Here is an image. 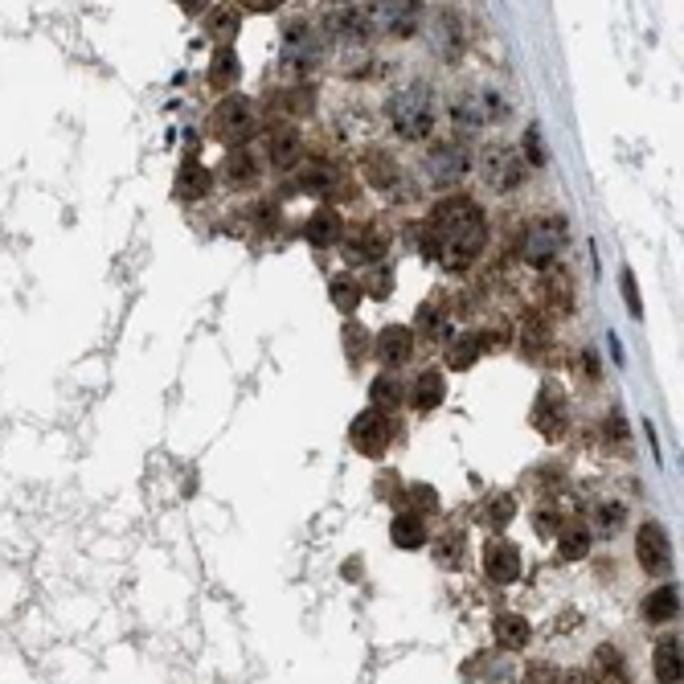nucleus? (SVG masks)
<instances>
[{"label": "nucleus", "mask_w": 684, "mask_h": 684, "mask_svg": "<svg viewBox=\"0 0 684 684\" xmlns=\"http://www.w3.org/2000/svg\"><path fill=\"white\" fill-rule=\"evenodd\" d=\"M324 29L340 41V46H365L373 25H369V9L361 0H328L324 9Z\"/></svg>", "instance_id": "nucleus-7"}, {"label": "nucleus", "mask_w": 684, "mask_h": 684, "mask_svg": "<svg viewBox=\"0 0 684 684\" xmlns=\"http://www.w3.org/2000/svg\"><path fill=\"white\" fill-rule=\"evenodd\" d=\"M340 340H345V357H349V365H361L365 353H369V332H365L357 320H345V332H340Z\"/></svg>", "instance_id": "nucleus-37"}, {"label": "nucleus", "mask_w": 684, "mask_h": 684, "mask_svg": "<svg viewBox=\"0 0 684 684\" xmlns=\"http://www.w3.org/2000/svg\"><path fill=\"white\" fill-rule=\"evenodd\" d=\"M365 177H369V185H373L377 193H394V189L402 185V168H398V160H394L390 152L369 148V152H365Z\"/></svg>", "instance_id": "nucleus-18"}, {"label": "nucleus", "mask_w": 684, "mask_h": 684, "mask_svg": "<svg viewBox=\"0 0 684 684\" xmlns=\"http://www.w3.org/2000/svg\"><path fill=\"white\" fill-rule=\"evenodd\" d=\"M177 9H181L185 17H201V13L209 9V0H177Z\"/></svg>", "instance_id": "nucleus-49"}, {"label": "nucleus", "mask_w": 684, "mask_h": 684, "mask_svg": "<svg viewBox=\"0 0 684 684\" xmlns=\"http://www.w3.org/2000/svg\"><path fill=\"white\" fill-rule=\"evenodd\" d=\"M512 517H517V496H512V492H496V496L484 504V521H488L492 529L512 525Z\"/></svg>", "instance_id": "nucleus-35"}, {"label": "nucleus", "mask_w": 684, "mask_h": 684, "mask_svg": "<svg viewBox=\"0 0 684 684\" xmlns=\"http://www.w3.org/2000/svg\"><path fill=\"white\" fill-rule=\"evenodd\" d=\"M594 668L603 672V680H627V664H623V656L611 644H603L594 652Z\"/></svg>", "instance_id": "nucleus-38"}, {"label": "nucleus", "mask_w": 684, "mask_h": 684, "mask_svg": "<svg viewBox=\"0 0 684 684\" xmlns=\"http://www.w3.org/2000/svg\"><path fill=\"white\" fill-rule=\"evenodd\" d=\"M676 615H680V586L664 582L660 590H652V594L644 598V619H648V623H668V619H676Z\"/></svg>", "instance_id": "nucleus-29"}, {"label": "nucleus", "mask_w": 684, "mask_h": 684, "mask_svg": "<svg viewBox=\"0 0 684 684\" xmlns=\"http://www.w3.org/2000/svg\"><path fill=\"white\" fill-rule=\"evenodd\" d=\"M386 250H390V234L381 230V222H369V226L349 234L345 259L349 263H381V259H386Z\"/></svg>", "instance_id": "nucleus-15"}, {"label": "nucleus", "mask_w": 684, "mask_h": 684, "mask_svg": "<svg viewBox=\"0 0 684 684\" xmlns=\"http://www.w3.org/2000/svg\"><path fill=\"white\" fill-rule=\"evenodd\" d=\"M680 672H684V656H680V639H676V635H664V639H660V644H656V680L672 684V680H680Z\"/></svg>", "instance_id": "nucleus-32"}, {"label": "nucleus", "mask_w": 684, "mask_h": 684, "mask_svg": "<svg viewBox=\"0 0 684 684\" xmlns=\"http://www.w3.org/2000/svg\"><path fill=\"white\" fill-rule=\"evenodd\" d=\"M480 168H484V181H488L496 193H512V189L525 185V160L517 156V148H508V144L488 148Z\"/></svg>", "instance_id": "nucleus-11"}, {"label": "nucleus", "mask_w": 684, "mask_h": 684, "mask_svg": "<svg viewBox=\"0 0 684 684\" xmlns=\"http://www.w3.org/2000/svg\"><path fill=\"white\" fill-rule=\"evenodd\" d=\"M500 115H504V103L492 91H463L451 103V119H455V127H463V132H480L484 123H496Z\"/></svg>", "instance_id": "nucleus-10"}, {"label": "nucleus", "mask_w": 684, "mask_h": 684, "mask_svg": "<svg viewBox=\"0 0 684 684\" xmlns=\"http://www.w3.org/2000/svg\"><path fill=\"white\" fill-rule=\"evenodd\" d=\"M426 181H431L435 189H451L467 177V168H472V156H467V148L459 144H435L431 152H426Z\"/></svg>", "instance_id": "nucleus-9"}, {"label": "nucleus", "mask_w": 684, "mask_h": 684, "mask_svg": "<svg viewBox=\"0 0 684 684\" xmlns=\"http://www.w3.org/2000/svg\"><path fill=\"white\" fill-rule=\"evenodd\" d=\"M304 193H316V197H340L345 189V177H340V168L336 164H328V160H316V164H308L304 173H299V181H295Z\"/></svg>", "instance_id": "nucleus-17"}, {"label": "nucleus", "mask_w": 684, "mask_h": 684, "mask_svg": "<svg viewBox=\"0 0 684 684\" xmlns=\"http://www.w3.org/2000/svg\"><path fill=\"white\" fill-rule=\"evenodd\" d=\"M402 398H406V390H402V381H398L394 373L373 377V386H369V402H373V406L394 410V406H402Z\"/></svg>", "instance_id": "nucleus-33"}, {"label": "nucleus", "mask_w": 684, "mask_h": 684, "mask_svg": "<svg viewBox=\"0 0 684 684\" xmlns=\"http://www.w3.org/2000/svg\"><path fill=\"white\" fill-rule=\"evenodd\" d=\"M238 29H242V21H238L234 9H213L209 21H205V33H209L213 41H222V46H230V41L238 37Z\"/></svg>", "instance_id": "nucleus-34"}, {"label": "nucleus", "mask_w": 684, "mask_h": 684, "mask_svg": "<svg viewBox=\"0 0 684 684\" xmlns=\"http://www.w3.org/2000/svg\"><path fill=\"white\" fill-rule=\"evenodd\" d=\"M222 181H226L230 189H246V185L259 181V160H254L250 148L238 144V148L226 156V164H222Z\"/></svg>", "instance_id": "nucleus-25"}, {"label": "nucleus", "mask_w": 684, "mask_h": 684, "mask_svg": "<svg viewBox=\"0 0 684 684\" xmlns=\"http://www.w3.org/2000/svg\"><path fill=\"white\" fill-rule=\"evenodd\" d=\"M394 435H398V426H394L390 410H381V406L361 410V414L353 418V426H349V443H353V451L365 455V459H381V455H386L390 443H394Z\"/></svg>", "instance_id": "nucleus-6"}, {"label": "nucleus", "mask_w": 684, "mask_h": 684, "mask_svg": "<svg viewBox=\"0 0 684 684\" xmlns=\"http://www.w3.org/2000/svg\"><path fill=\"white\" fill-rule=\"evenodd\" d=\"M566 246V218H558V213H541V218H533L521 234V259L533 267V271H545L553 267V259L562 254Z\"/></svg>", "instance_id": "nucleus-5"}, {"label": "nucleus", "mask_w": 684, "mask_h": 684, "mask_svg": "<svg viewBox=\"0 0 684 684\" xmlns=\"http://www.w3.org/2000/svg\"><path fill=\"white\" fill-rule=\"evenodd\" d=\"M431 37H435V54L443 62H459V54H463V21L455 13H439L435 25H431Z\"/></svg>", "instance_id": "nucleus-20"}, {"label": "nucleus", "mask_w": 684, "mask_h": 684, "mask_svg": "<svg viewBox=\"0 0 684 684\" xmlns=\"http://www.w3.org/2000/svg\"><path fill=\"white\" fill-rule=\"evenodd\" d=\"M525 152H529V164H545V148H541L537 127H529V132H525Z\"/></svg>", "instance_id": "nucleus-46"}, {"label": "nucleus", "mask_w": 684, "mask_h": 684, "mask_svg": "<svg viewBox=\"0 0 684 684\" xmlns=\"http://www.w3.org/2000/svg\"><path fill=\"white\" fill-rule=\"evenodd\" d=\"M373 353H377V361H381V365L402 369V365L414 357V332H410V328H402V324L381 328V336L373 340Z\"/></svg>", "instance_id": "nucleus-16"}, {"label": "nucleus", "mask_w": 684, "mask_h": 684, "mask_svg": "<svg viewBox=\"0 0 684 684\" xmlns=\"http://www.w3.org/2000/svg\"><path fill=\"white\" fill-rule=\"evenodd\" d=\"M533 426L545 435V439H562L566 426H570V406H566V394L558 386H545L533 402Z\"/></svg>", "instance_id": "nucleus-13"}, {"label": "nucleus", "mask_w": 684, "mask_h": 684, "mask_svg": "<svg viewBox=\"0 0 684 684\" xmlns=\"http://www.w3.org/2000/svg\"><path fill=\"white\" fill-rule=\"evenodd\" d=\"M484 574L496 586H512V582L521 578V549L512 545L508 537H492L484 545Z\"/></svg>", "instance_id": "nucleus-14"}, {"label": "nucleus", "mask_w": 684, "mask_h": 684, "mask_svg": "<svg viewBox=\"0 0 684 684\" xmlns=\"http://www.w3.org/2000/svg\"><path fill=\"white\" fill-rule=\"evenodd\" d=\"M443 398H447V377H443L439 369L418 373L414 390H410V406H414L418 414H431V410H439V406H443Z\"/></svg>", "instance_id": "nucleus-19"}, {"label": "nucleus", "mask_w": 684, "mask_h": 684, "mask_svg": "<svg viewBox=\"0 0 684 684\" xmlns=\"http://www.w3.org/2000/svg\"><path fill=\"white\" fill-rule=\"evenodd\" d=\"M607 435H615L619 443H627V422H623V414L611 410V418H607Z\"/></svg>", "instance_id": "nucleus-48"}, {"label": "nucleus", "mask_w": 684, "mask_h": 684, "mask_svg": "<svg viewBox=\"0 0 684 684\" xmlns=\"http://www.w3.org/2000/svg\"><path fill=\"white\" fill-rule=\"evenodd\" d=\"M594 517H598V529H603V533H615L623 525V504H598Z\"/></svg>", "instance_id": "nucleus-41"}, {"label": "nucleus", "mask_w": 684, "mask_h": 684, "mask_svg": "<svg viewBox=\"0 0 684 684\" xmlns=\"http://www.w3.org/2000/svg\"><path fill=\"white\" fill-rule=\"evenodd\" d=\"M390 127L394 136L406 144H418L431 136L435 127V95L426 82H406V87L390 99Z\"/></svg>", "instance_id": "nucleus-2"}, {"label": "nucleus", "mask_w": 684, "mask_h": 684, "mask_svg": "<svg viewBox=\"0 0 684 684\" xmlns=\"http://www.w3.org/2000/svg\"><path fill=\"white\" fill-rule=\"evenodd\" d=\"M435 562H439V566H447V570H455V566L463 562V533H443V537H439Z\"/></svg>", "instance_id": "nucleus-40"}, {"label": "nucleus", "mask_w": 684, "mask_h": 684, "mask_svg": "<svg viewBox=\"0 0 684 684\" xmlns=\"http://www.w3.org/2000/svg\"><path fill=\"white\" fill-rule=\"evenodd\" d=\"M304 238H308L316 250L336 246L340 238H345V218H340L336 209H316L312 218H308V226H304Z\"/></svg>", "instance_id": "nucleus-22"}, {"label": "nucleus", "mask_w": 684, "mask_h": 684, "mask_svg": "<svg viewBox=\"0 0 684 684\" xmlns=\"http://www.w3.org/2000/svg\"><path fill=\"white\" fill-rule=\"evenodd\" d=\"M635 558L648 574H668L672 570V545H668V533L656 525V521H644L635 533Z\"/></svg>", "instance_id": "nucleus-12"}, {"label": "nucleus", "mask_w": 684, "mask_h": 684, "mask_svg": "<svg viewBox=\"0 0 684 684\" xmlns=\"http://www.w3.org/2000/svg\"><path fill=\"white\" fill-rule=\"evenodd\" d=\"M623 299H627V308H631V316L635 320H644V304H639V287H635V275L631 271H623Z\"/></svg>", "instance_id": "nucleus-43"}, {"label": "nucleus", "mask_w": 684, "mask_h": 684, "mask_svg": "<svg viewBox=\"0 0 684 684\" xmlns=\"http://www.w3.org/2000/svg\"><path fill=\"white\" fill-rule=\"evenodd\" d=\"M238 74H242L238 54L230 46H218V54H213V62H209V87L213 91H230V87H238Z\"/></svg>", "instance_id": "nucleus-31"}, {"label": "nucleus", "mask_w": 684, "mask_h": 684, "mask_svg": "<svg viewBox=\"0 0 684 684\" xmlns=\"http://www.w3.org/2000/svg\"><path fill=\"white\" fill-rule=\"evenodd\" d=\"M267 152H271L275 168H295L299 160H304V144H299L295 127H275L271 140H267Z\"/></svg>", "instance_id": "nucleus-28"}, {"label": "nucleus", "mask_w": 684, "mask_h": 684, "mask_svg": "<svg viewBox=\"0 0 684 684\" xmlns=\"http://www.w3.org/2000/svg\"><path fill=\"white\" fill-rule=\"evenodd\" d=\"M484 349H488V336H484V332H463L455 345L447 349V365H451L455 373H463V369H472V365L480 361Z\"/></svg>", "instance_id": "nucleus-30"}, {"label": "nucleus", "mask_w": 684, "mask_h": 684, "mask_svg": "<svg viewBox=\"0 0 684 684\" xmlns=\"http://www.w3.org/2000/svg\"><path fill=\"white\" fill-rule=\"evenodd\" d=\"M328 295H332V308H336L340 316H353V312H357V304H361V295H365V287H361V279H357V275L340 271V275H332V279H328Z\"/></svg>", "instance_id": "nucleus-27"}, {"label": "nucleus", "mask_w": 684, "mask_h": 684, "mask_svg": "<svg viewBox=\"0 0 684 684\" xmlns=\"http://www.w3.org/2000/svg\"><path fill=\"white\" fill-rule=\"evenodd\" d=\"M390 541L398 549H406V553L422 549L426 541H431V533H426V517H418V512H410V508H398V517L390 525Z\"/></svg>", "instance_id": "nucleus-21"}, {"label": "nucleus", "mask_w": 684, "mask_h": 684, "mask_svg": "<svg viewBox=\"0 0 684 684\" xmlns=\"http://www.w3.org/2000/svg\"><path fill=\"white\" fill-rule=\"evenodd\" d=\"M418 17H422L418 0H373V5H369V25L381 37H394V41L414 37Z\"/></svg>", "instance_id": "nucleus-8"}, {"label": "nucleus", "mask_w": 684, "mask_h": 684, "mask_svg": "<svg viewBox=\"0 0 684 684\" xmlns=\"http://www.w3.org/2000/svg\"><path fill=\"white\" fill-rule=\"evenodd\" d=\"M254 132H259V107H254L250 99H242V95L222 99L209 115V136L218 144H226V148L246 144Z\"/></svg>", "instance_id": "nucleus-4"}, {"label": "nucleus", "mask_w": 684, "mask_h": 684, "mask_svg": "<svg viewBox=\"0 0 684 684\" xmlns=\"http://www.w3.org/2000/svg\"><path fill=\"white\" fill-rule=\"evenodd\" d=\"M492 639H496L500 652H521V648H529L533 627H529L525 615H500V619L492 623Z\"/></svg>", "instance_id": "nucleus-23"}, {"label": "nucleus", "mask_w": 684, "mask_h": 684, "mask_svg": "<svg viewBox=\"0 0 684 684\" xmlns=\"http://www.w3.org/2000/svg\"><path fill=\"white\" fill-rule=\"evenodd\" d=\"M533 529H537L541 537H545V533H558V529H562V512L541 504V508H537V517H533Z\"/></svg>", "instance_id": "nucleus-42"}, {"label": "nucleus", "mask_w": 684, "mask_h": 684, "mask_svg": "<svg viewBox=\"0 0 684 684\" xmlns=\"http://www.w3.org/2000/svg\"><path fill=\"white\" fill-rule=\"evenodd\" d=\"M238 5H242L246 13H275V9L287 5V0H238Z\"/></svg>", "instance_id": "nucleus-47"}, {"label": "nucleus", "mask_w": 684, "mask_h": 684, "mask_svg": "<svg viewBox=\"0 0 684 684\" xmlns=\"http://www.w3.org/2000/svg\"><path fill=\"white\" fill-rule=\"evenodd\" d=\"M558 553H562L566 562L586 558V553H590V533H586V529H566L562 541H558Z\"/></svg>", "instance_id": "nucleus-39"}, {"label": "nucleus", "mask_w": 684, "mask_h": 684, "mask_svg": "<svg viewBox=\"0 0 684 684\" xmlns=\"http://www.w3.org/2000/svg\"><path fill=\"white\" fill-rule=\"evenodd\" d=\"M406 508L418 512V517H435V512H439V492L431 484H410L406 488Z\"/></svg>", "instance_id": "nucleus-36"}, {"label": "nucleus", "mask_w": 684, "mask_h": 684, "mask_svg": "<svg viewBox=\"0 0 684 684\" xmlns=\"http://www.w3.org/2000/svg\"><path fill=\"white\" fill-rule=\"evenodd\" d=\"M369 295H373V299H390V295H394V271H377V275L369 279Z\"/></svg>", "instance_id": "nucleus-44"}, {"label": "nucleus", "mask_w": 684, "mask_h": 684, "mask_svg": "<svg viewBox=\"0 0 684 684\" xmlns=\"http://www.w3.org/2000/svg\"><path fill=\"white\" fill-rule=\"evenodd\" d=\"M324 62V33L308 17H291L279 37V66L287 74H308Z\"/></svg>", "instance_id": "nucleus-3"}, {"label": "nucleus", "mask_w": 684, "mask_h": 684, "mask_svg": "<svg viewBox=\"0 0 684 684\" xmlns=\"http://www.w3.org/2000/svg\"><path fill=\"white\" fill-rule=\"evenodd\" d=\"M398 480H402L398 472H381V476H377V488H373V492H377L381 500H394V504H398V488H402Z\"/></svg>", "instance_id": "nucleus-45"}, {"label": "nucleus", "mask_w": 684, "mask_h": 684, "mask_svg": "<svg viewBox=\"0 0 684 684\" xmlns=\"http://www.w3.org/2000/svg\"><path fill=\"white\" fill-rule=\"evenodd\" d=\"M488 242V218L480 201L472 197H447L431 209V218L418 226V250L422 259H435L443 271L463 275L480 263Z\"/></svg>", "instance_id": "nucleus-1"}, {"label": "nucleus", "mask_w": 684, "mask_h": 684, "mask_svg": "<svg viewBox=\"0 0 684 684\" xmlns=\"http://www.w3.org/2000/svg\"><path fill=\"white\" fill-rule=\"evenodd\" d=\"M414 324H418V332L422 336H431V340H443L451 336V308H447V299H426V304L418 308V316H414Z\"/></svg>", "instance_id": "nucleus-24"}, {"label": "nucleus", "mask_w": 684, "mask_h": 684, "mask_svg": "<svg viewBox=\"0 0 684 684\" xmlns=\"http://www.w3.org/2000/svg\"><path fill=\"white\" fill-rule=\"evenodd\" d=\"M209 193H213V173L197 160H185L181 173H177V197L181 201H201Z\"/></svg>", "instance_id": "nucleus-26"}]
</instances>
